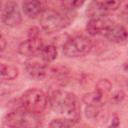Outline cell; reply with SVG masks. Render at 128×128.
Segmentation results:
<instances>
[{"label": "cell", "instance_id": "7c38bea8", "mask_svg": "<svg viewBox=\"0 0 128 128\" xmlns=\"http://www.w3.org/2000/svg\"><path fill=\"white\" fill-rule=\"evenodd\" d=\"M1 80L2 81H10L14 80L19 75V69L14 65H9L5 63H1Z\"/></svg>", "mask_w": 128, "mask_h": 128}, {"label": "cell", "instance_id": "2e32d148", "mask_svg": "<svg viewBox=\"0 0 128 128\" xmlns=\"http://www.w3.org/2000/svg\"><path fill=\"white\" fill-rule=\"evenodd\" d=\"M76 121L73 120V119H70V118H57V119H53L50 124H49V127H52V128H62V127H71L73 125H75Z\"/></svg>", "mask_w": 128, "mask_h": 128}, {"label": "cell", "instance_id": "8992f818", "mask_svg": "<svg viewBox=\"0 0 128 128\" xmlns=\"http://www.w3.org/2000/svg\"><path fill=\"white\" fill-rule=\"evenodd\" d=\"M1 19L2 22L9 27H15L20 24L21 13L16 2L8 1L3 5L1 11Z\"/></svg>", "mask_w": 128, "mask_h": 128}, {"label": "cell", "instance_id": "e0dca14e", "mask_svg": "<svg viewBox=\"0 0 128 128\" xmlns=\"http://www.w3.org/2000/svg\"><path fill=\"white\" fill-rule=\"evenodd\" d=\"M96 89L99 90L100 92H102L104 95L107 94L111 89H112V84L108 79H101L96 86Z\"/></svg>", "mask_w": 128, "mask_h": 128}, {"label": "cell", "instance_id": "277c9868", "mask_svg": "<svg viewBox=\"0 0 128 128\" xmlns=\"http://www.w3.org/2000/svg\"><path fill=\"white\" fill-rule=\"evenodd\" d=\"M4 123L9 127H33L38 126V118L35 113H31L24 108L23 110L16 109L7 114Z\"/></svg>", "mask_w": 128, "mask_h": 128}, {"label": "cell", "instance_id": "5b68a950", "mask_svg": "<svg viewBox=\"0 0 128 128\" xmlns=\"http://www.w3.org/2000/svg\"><path fill=\"white\" fill-rule=\"evenodd\" d=\"M40 25L46 33L51 34L64 28L67 25V22L62 14L53 10H46L41 13Z\"/></svg>", "mask_w": 128, "mask_h": 128}, {"label": "cell", "instance_id": "44dd1931", "mask_svg": "<svg viewBox=\"0 0 128 128\" xmlns=\"http://www.w3.org/2000/svg\"><path fill=\"white\" fill-rule=\"evenodd\" d=\"M123 68H124V70L128 73V60H127V61H125V63L123 64Z\"/></svg>", "mask_w": 128, "mask_h": 128}, {"label": "cell", "instance_id": "3957f363", "mask_svg": "<svg viewBox=\"0 0 128 128\" xmlns=\"http://www.w3.org/2000/svg\"><path fill=\"white\" fill-rule=\"evenodd\" d=\"M92 49V42L85 36H76L67 40L63 47V54L69 58L82 57L88 54Z\"/></svg>", "mask_w": 128, "mask_h": 128}, {"label": "cell", "instance_id": "6da1fadb", "mask_svg": "<svg viewBox=\"0 0 128 128\" xmlns=\"http://www.w3.org/2000/svg\"><path fill=\"white\" fill-rule=\"evenodd\" d=\"M50 106L52 110L66 118L75 120L80 118V104L77 96L71 92L55 90L50 94Z\"/></svg>", "mask_w": 128, "mask_h": 128}, {"label": "cell", "instance_id": "9c48e42d", "mask_svg": "<svg viewBox=\"0 0 128 128\" xmlns=\"http://www.w3.org/2000/svg\"><path fill=\"white\" fill-rule=\"evenodd\" d=\"M104 36L113 43L122 44L128 41V30L120 24L112 23Z\"/></svg>", "mask_w": 128, "mask_h": 128}, {"label": "cell", "instance_id": "ba28073f", "mask_svg": "<svg viewBox=\"0 0 128 128\" xmlns=\"http://www.w3.org/2000/svg\"><path fill=\"white\" fill-rule=\"evenodd\" d=\"M113 22H111L107 18L102 17H95L88 21L86 25V30L89 35L96 36V35H105L107 29L110 27V25Z\"/></svg>", "mask_w": 128, "mask_h": 128}, {"label": "cell", "instance_id": "9a60e30c", "mask_svg": "<svg viewBox=\"0 0 128 128\" xmlns=\"http://www.w3.org/2000/svg\"><path fill=\"white\" fill-rule=\"evenodd\" d=\"M94 2L105 12L117 10L121 5V0H94Z\"/></svg>", "mask_w": 128, "mask_h": 128}, {"label": "cell", "instance_id": "8fae6325", "mask_svg": "<svg viewBox=\"0 0 128 128\" xmlns=\"http://www.w3.org/2000/svg\"><path fill=\"white\" fill-rule=\"evenodd\" d=\"M22 10L28 17L35 18L42 13V3L40 0H24L22 3Z\"/></svg>", "mask_w": 128, "mask_h": 128}, {"label": "cell", "instance_id": "30bf717a", "mask_svg": "<svg viewBox=\"0 0 128 128\" xmlns=\"http://www.w3.org/2000/svg\"><path fill=\"white\" fill-rule=\"evenodd\" d=\"M25 68L27 73L36 80H42L46 77L47 69L44 64H41L36 61H30L26 63Z\"/></svg>", "mask_w": 128, "mask_h": 128}, {"label": "cell", "instance_id": "ffe728a7", "mask_svg": "<svg viewBox=\"0 0 128 128\" xmlns=\"http://www.w3.org/2000/svg\"><path fill=\"white\" fill-rule=\"evenodd\" d=\"M0 42H1V51L3 52L4 51V49H5V47H6V41H5V38H4V36L2 35L1 36V40H0Z\"/></svg>", "mask_w": 128, "mask_h": 128}, {"label": "cell", "instance_id": "d6986e66", "mask_svg": "<svg viewBox=\"0 0 128 128\" xmlns=\"http://www.w3.org/2000/svg\"><path fill=\"white\" fill-rule=\"evenodd\" d=\"M28 35H29V38L38 37V29H37V28H35V27L31 28V29L29 30V33H28Z\"/></svg>", "mask_w": 128, "mask_h": 128}, {"label": "cell", "instance_id": "7a4b0ae2", "mask_svg": "<svg viewBox=\"0 0 128 128\" xmlns=\"http://www.w3.org/2000/svg\"><path fill=\"white\" fill-rule=\"evenodd\" d=\"M20 102L22 108L25 110L39 114L43 112L47 106V95L40 89H28L21 96Z\"/></svg>", "mask_w": 128, "mask_h": 128}, {"label": "cell", "instance_id": "ac0fdd59", "mask_svg": "<svg viewBox=\"0 0 128 128\" xmlns=\"http://www.w3.org/2000/svg\"><path fill=\"white\" fill-rule=\"evenodd\" d=\"M63 7L67 9H76L83 5L85 0H61Z\"/></svg>", "mask_w": 128, "mask_h": 128}, {"label": "cell", "instance_id": "5bb4252c", "mask_svg": "<svg viewBox=\"0 0 128 128\" xmlns=\"http://www.w3.org/2000/svg\"><path fill=\"white\" fill-rule=\"evenodd\" d=\"M57 48L54 45H46L43 47L42 51H41V57L44 60V62L46 63H50L52 61H54L57 57Z\"/></svg>", "mask_w": 128, "mask_h": 128}, {"label": "cell", "instance_id": "52a82bcc", "mask_svg": "<svg viewBox=\"0 0 128 128\" xmlns=\"http://www.w3.org/2000/svg\"><path fill=\"white\" fill-rule=\"evenodd\" d=\"M43 41L39 37H33V38H28L26 41L22 42L18 46V52L22 56H27V57H32L38 53H41L43 49Z\"/></svg>", "mask_w": 128, "mask_h": 128}, {"label": "cell", "instance_id": "4fadbf2b", "mask_svg": "<svg viewBox=\"0 0 128 128\" xmlns=\"http://www.w3.org/2000/svg\"><path fill=\"white\" fill-rule=\"evenodd\" d=\"M103 97H104V94L96 89L93 92H89V93L84 94L82 97V100L87 106H96V105L102 104Z\"/></svg>", "mask_w": 128, "mask_h": 128}]
</instances>
